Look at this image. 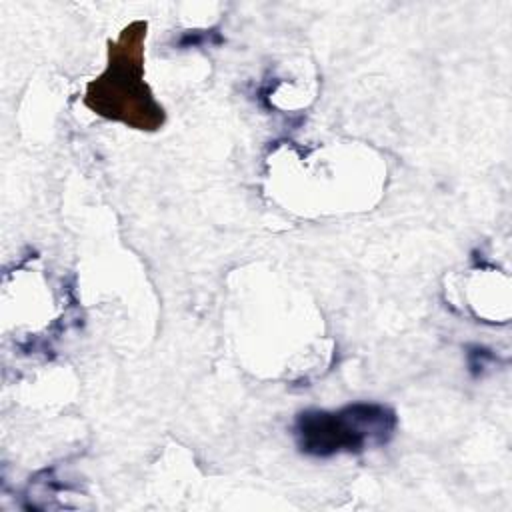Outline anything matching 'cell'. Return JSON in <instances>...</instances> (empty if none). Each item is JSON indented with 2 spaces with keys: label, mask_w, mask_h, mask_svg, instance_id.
Instances as JSON below:
<instances>
[{
  "label": "cell",
  "mask_w": 512,
  "mask_h": 512,
  "mask_svg": "<svg viewBox=\"0 0 512 512\" xmlns=\"http://www.w3.org/2000/svg\"><path fill=\"white\" fill-rule=\"evenodd\" d=\"M144 38L146 22L136 20L108 44L106 70L86 86L84 104L102 118L152 132L164 124V108L144 82Z\"/></svg>",
  "instance_id": "obj_1"
},
{
  "label": "cell",
  "mask_w": 512,
  "mask_h": 512,
  "mask_svg": "<svg viewBox=\"0 0 512 512\" xmlns=\"http://www.w3.org/2000/svg\"><path fill=\"white\" fill-rule=\"evenodd\" d=\"M398 428L394 408L380 402H350L336 410L306 408L292 422L294 444L310 458L360 454L386 446Z\"/></svg>",
  "instance_id": "obj_2"
},
{
  "label": "cell",
  "mask_w": 512,
  "mask_h": 512,
  "mask_svg": "<svg viewBox=\"0 0 512 512\" xmlns=\"http://www.w3.org/2000/svg\"><path fill=\"white\" fill-rule=\"evenodd\" d=\"M498 362V356L480 344H468L466 346V364H468V372L472 378H480L486 370L488 364Z\"/></svg>",
  "instance_id": "obj_3"
},
{
  "label": "cell",
  "mask_w": 512,
  "mask_h": 512,
  "mask_svg": "<svg viewBox=\"0 0 512 512\" xmlns=\"http://www.w3.org/2000/svg\"><path fill=\"white\" fill-rule=\"evenodd\" d=\"M224 38L222 34L218 32V28H210V30H186L178 40H176V46L180 50H186V48H198V46H204V44H222Z\"/></svg>",
  "instance_id": "obj_4"
}]
</instances>
